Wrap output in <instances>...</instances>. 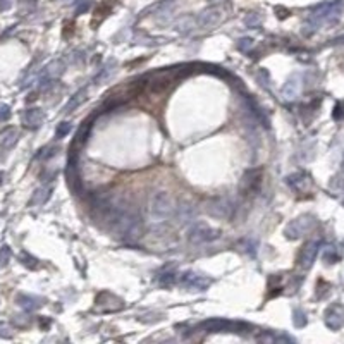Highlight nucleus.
Returning a JSON list of instances; mask_svg holds the SVG:
<instances>
[{"instance_id": "2f4dec72", "label": "nucleus", "mask_w": 344, "mask_h": 344, "mask_svg": "<svg viewBox=\"0 0 344 344\" xmlns=\"http://www.w3.org/2000/svg\"><path fill=\"white\" fill-rule=\"evenodd\" d=\"M332 117H334L336 121H339V119L344 117V102H339L338 105L334 107V112H332Z\"/></svg>"}, {"instance_id": "c85d7f7f", "label": "nucleus", "mask_w": 344, "mask_h": 344, "mask_svg": "<svg viewBox=\"0 0 344 344\" xmlns=\"http://www.w3.org/2000/svg\"><path fill=\"white\" fill-rule=\"evenodd\" d=\"M9 260H10V248L9 246H2V250H0V265L5 267L9 263Z\"/></svg>"}, {"instance_id": "6ab92c4d", "label": "nucleus", "mask_w": 344, "mask_h": 344, "mask_svg": "<svg viewBox=\"0 0 344 344\" xmlns=\"http://www.w3.org/2000/svg\"><path fill=\"white\" fill-rule=\"evenodd\" d=\"M17 303L22 310L26 312H35L42 306V300L40 298H35V296H28V294H19L17 296Z\"/></svg>"}, {"instance_id": "dca6fc26", "label": "nucleus", "mask_w": 344, "mask_h": 344, "mask_svg": "<svg viewBox=\"0 0 344 344\" xmlns=\"http://www.w3.org/2000/svg\"><path fill=\"white\" fill-rule=\"evenodd\" d=\"M24 124L28 126V128H31V129H38L40 126L43 124V119H45V114H43V110L42 108H38V107H31V108H28V110L24 112Z\"/></svg>"}, {"instance_id": "c756f323", "label": "nucleus", "mask_w": 344, "mask_h": 344, "mask_svg": "<svg viewBox=\"0 0 344 344\" xmlns=\"http://www.w3.org/2000/svg\"><path fill=\"white\" fill-rule=\"evenodd\" d=\"M91 7V0H78L76 2V14H85Z\"/></svg>"}, {"instance_id": "4468645a", "label": "nucleus", "mask_w": 344, "mask_h": 344, "mask_svg": "<svg viewBox=\"0 0 344 344\" xmlns=\"http://www.w3.org/2000/svg\"><path fill=\"white\" fill-rule=\"evenodd\" d=\"M287 184L296 193H306L312 186V179L306 172H294V174L287 175Z\"/></svg>"}, {"instance_id": "c9c22d12", "label": "nucleus", "mask_w": 344, "mask_h": 344, "mask_svg": "<svg viewBox=\"0 0 344 344\" xmlns=\"http://www.w3.org/2000/svg\"><path fill=\"white\" fill-rule=\"evenodd\" d=\"M10 7L9 0H0V10H7Z\"/></svg>"}, {"instance_id": "5701e85b", "label": "nucleus", "mask_w": 344, "mask_h": 344, "mask_svg": "<svg viewBox=\"0 0 344 344\" xmlns=\"http://www.w3.org/2000/svg\"><path fill=\"white\" fill-rule=\"evenodd\" d=\"M322 258H324L325 263L332 265V263H336V261L339 260V255H338V252H336L334 246H327V248L324 250V253H322Z\"/></svg>"}, {"instance_id": "f257e3e1", "label": "nucleus", "mask_w": 344, "mask_h": 344, "mask_svg": "<svg viewBox=\"0 0 344 344\" xmlns=\"http://www.w3.org/2000/svg\"><path fill=\"white\" fill-rule=\"evenodd\" d=\"M107 227L114 238L128 243H134L143 233L141 217L138 215V212L133 207H128L122 201H117L110 219H108Z\"/></svg>"}, {"instance_id": "a878e982", "label": "nucleus", "mask_w": 344, "mask_h": 344, "mask_svg": "<svg viewBox=\"0 0 344 344\" xmlns=\"http://www.w3.org/2000/svg\"><path fill=\"white\" fill-rule=\"evenodd\" d=\"M293 320H294V325H296V327H305L306 325V315L301 312V310H294Z\"/></svg>"}, {"instance_id": "f03ea898", "label": "nucleus", "mask_w": 344, "mask_h": 344, "mask_svg": "<svg viewBox=\"0 0 344 344\" xmlns=\"http://www.w3.org/2000/svg\"><path fill=\"white\" fill-rule=\"evenodd\" d=\"M344 12V0H332V2L320 3L319 7L312 10L308 21L305 22V35H313L317 29H320L324 24H336L341 19Z\"/></svg>"}, {"instance_id": "f8f14e48", "label": "nucleus", "mask_w": 344, "mask_h": 344, "mask_svg": "<svg viewBox=\"0 0 344 344\" xmlns=\"http://www.w3.org/2000/svg\"><path fill=\"white\" fill-rule=\"evenodd\" d=\"M261 186V171H250L241 179V191L243 194H257Z\"/></svg>"}, {"instance_id": "2eb2a0df", "label": "nucleus", "mask_w": 344, "mask_h": 344, "mask_svg": "<svg viewBox=\"0 0 344 344\" xmlns=\"http://www.w3.org/2000/svg\"><path fill=\"white\" fill-rule=\"evenodd\" d=\"M62 73H64V62H62V61H52L50 64L45 66V69L42 73V78H40V83H42V85L50 83V81H54L55 78L61 76Z\"/></svg>"}, {"instance_id": "a211bd4d", "label": "nucleus", "mask_w": 344, "mask_h": 344, "mask_svg": "<svg viewBox=\"0 0 344 344\" xmlns=\"http://www.w3.org/2000/svg\"><path fill=\"white\" fill-rule=\"evenodd\" d=\"M52 196V188L50 186H43V188H38L35 193H33L31 200H29V205L31 207H40V205H45Z\"/></svg>"}, {"instance_id": "cd10ccee", "label": "nucleus", "mask_w": 344, "mask_h": 344, "mask_svg": "<svg viewBox=\"0 0 344 344\" xmlns=\"http://www.w3.org/2000/svg\"><path fill=\"white\" fill-rule=\"evenodd\" d=\"M253 45H255V40H252V38H241L238 42V50L248 52V50H252Z\"/></svg>"}, {"instance_id": "9d476101", "label": "nucleus", "mask_w": 344, "mask_h": 344, "mask_svg": "<svg viewBox=\"0 0 344 344\" xmlns=\"http://www.w3.org/2000/svg\"><path fill=\"white\" fill-rule=\"evenodd\" d=\"M224 19V10L220 7H208L203 12L198 16L196 19V26L203 29H212L215 26L220 24V21Z\"/></svg>"}, {"instance_id": "f704fd0d", "label": "nucleus", "mask_w": 344, "mask_h": 344, "mask_svg": "<svg viewBox=\"0 0 344 344\" xmlns=\"http://www.w3.org/2000/svg\"><path fill=\"white\" fill-rule=\"evenodd\" d=\"M10 329H9V325H7L5 322H0V336L2 338H10Z\"/></svg>"}, {"instance_id": "393cba45", "label": "nucleus", "mask_w": 344, "mask_h": 344, "mask_svg": "<svg viewBox=\"0 0 344 344\" xmlns=\"http://www.w3.org/2000/svg\"><path fill=\"white\" fill-rule=\"evenodd\" d=\"M159 282H160V286H164V287L172 286V284L175 282V274L174 272H166V274H162L159 277Z\"/></svg>"}, {"instance_id": "72a5a7b5", "label": "nucleus", "mask_w": 344, "mask_h": 344, "mask_svg": "<svg viewBox=\"0 0 344 344\" xmlns=\"http://www.w3.org/2000/svg\"><path fill=\"white\" fill-rule=\"evenodd\" d=\"M112 73H114V69H112V66H107V67H103V69H102V73H100L98 76L95 78V81H103V80H105V78H108V76H110Z\"/></svg>"}, {"instance_id": "9b49d317", "label": "nucleus", "mask_w": 344, "mask_h": 344, "mask_svg": "<svg viewBox=\"0 0 344 344\" xmlns=\"http://www.w3.org/2000/svg\"><path fill=\"white\" fill-rule=\"evenodd\" d=\"M319 250H320V241H308L303 246L300 252V258H298L301 268H305V270L312 268V265L315 263L317 255H319Z\"/></svg>"}, {"instance_id": "1a4fd4ad", "label": "nucleus", "mask_w": 344, "mask_h": 344, "mask_svg": "<svg viewBox=\"0 0 344 344\" xmlns=\"http://www.w3.org/2000/svg\"><path fill=\"white\" fill-rule=\"evenodd\" d=\"M181 284L193 293H203L212 286V279L201 274H194V272H184L181 275Z\"/></svg>"}, {"instance_id": "39448f33", "label": "nucleus", "mask_w": 344, "mask_h": 344, "mask_svg": "<svg viewBox=\"0 0 344 344\" xmlns=\"http://www.w3.org/2000/svg\"><path fill=\"white\" fill-rule=\"evenodd\" d=\"M315 226L317 219L313 215H300L293 222L287 224L286 229H284V234H286L287 239H300L305 234H308Z\"/></svg>"}, {"instance_id": "473e14b6", "label": "nucleus", "mask_w": 344, "mask_h": 344, "mask_svg": "<svg viewBox=\"0 0 344 344\" xmlns=\"http://www.w3.org/2000/svg\"><path fill=\"white\" fill-rule=\"evenodd\" d=\"M10 117V107L5 105V103H0V122L7 121Z\"/></svg>"}, {"instance_id": "f3484780", "label": "nucleus", "mask_w": 344, "mask_h": 344, "mask_svg": "<svg viewBox=\"0 0 344 344\" xmlns=\"http://www.w3.org/2000/svg\"><path fill=\"white\" fill-rule=\"evenodd\" d=\"M301 91V76L294 74L291 80H287V83L282 88V96L286 100H294Z\"/></svg>"}, {"instance_id": "0eeeda50", "label": "nucleus", "mask_w": 344, "mask_h": 344, "mask_svg": "<svg viewBox=\"0 0 344 344\" xmlns=\"http://www.w3.org/2000/svg\"><path fill=\"white\" fill-rule=\"evenodd\" d=\"M205 212L210 217H215V219H231L234 212V205L229 198H214L205 205Z\"/></svg>"}, {"instance_id": "e433bc0d", "label": "nucleus", "mask_w": 344, "mask_h": 344, "mask_svg": "<svg viewBox=\"0 0 344 344\" xmlns=\"http://www.w3.org/2000/svg\"><path fill=\"white\" fill-rule=\"evenodd\" d=\"M2 181H3V172H0V184H2Z\"/></svg>"}, {"instance_id": "ddd939ff", "label": "nucleus", "mask_w": 344, "mask_h": 344, "mask_svg": "<svg viewBox=\"0 0 344 344\" xmlns=\"http://www.w3.org/2000/svg\"><path fill=\"white\" fill-rule=\"evenodd\" d=\"M325 325L331 331H339L344 325V310L341 305H331L325 310Z\"/></svg>"}, {"instance_id": "4c0bfd02", "label": "nucleus", "mask_w": 344, "mask_h": 344, "mask_svg": "<svg viewBox=\"0 0 344 344\" xmlns=\"http://www.w3.org/2000/svg\"><path fill=\"white\" fill-rule=\"evenodd\" d=\"M0 267H2V265H0Z\"/></svg>"}, {"instance_id": "7ed1b4c3", "label": "nucleus", "mask_w": 344, "mask_h": 344, "mask_svg": "<svg viewBox=\"0 0 344 344\" xmlns=\"http://www.w3.org/2000/svg\"><path fill=\"white\" fill-rule=\"evenodd\" d=\"M148 210H150V215L153 220L164 222V220H167L169 217L175 214V205L172 196L167 191H157L153 193Z\"/></svg>"}, {"instance_id": "6e6552de", "label": "nucleus", "mask_w": 344, "mask_h": 344, "mask_svg": "<svg viewBox=\"0 0 344 344\" xmlns=\"http://www.w3.org/2000/svg\"><path fill=\"white\" fill-rule=\"evenodd\" d=\"M181 76L177 69H167V71H159L157 74H153V80L148 81V86L153 93H162L166 89H169V86L174 83L177 78Z\"/></svg>"}, {"instance_id": "423d86ee", "label": "nucleus", "mask_w": 344, "mask_h": 344, "mask_svg": "<svg viewBox=\"0 0 344 344\" xmlns=\"http://www.w3.org/2000/svg\"><path fill=\"white\" fill-rule=\"evenodd\" d=\"M200 329L205 332H246L250 325L243 322H233L226 319H210L200 324Z\"/></svg>"}, {"instance_id": "bb28decb", "label": "nucleus", "mask_w": 344, "mask_h": 344, "mask_svg": "<svg viewBox=\"0 0 344 344\" xmlns=\"http://www.w3.org/2000/svg\"><path fill=\"white\" fill-rule=\"evenodd\" d=\"M73 129V126H71V122H61V124L57 126V131H55V134H57V138H64L69 134V131Z\"/></svg>"}, {"instance_id": "b1692460", "label": "nucleus", "mask_w": 344, "mask_h": 344, "mask_svg": "<svg viewBox=\"0 0 344 344\" xmlns=\"http://www.w3.org/2000/svg\"><path fill=\"white\" fill-rule=\"evenodd\" d=\"M260 22H261V19H260V16H258L257 12H250L248 16L245 17V24L248 26V28H258V26H260Z\"/></svg>"}, {"instance_id": "7c9ffc66", "label": "nucleus", "mask_w": 344, "mask_h": 344, "mask_svg": "<svg viewBox=\"0 0 344 344\" xmlns=\"http://www.w3.org/2000/svg\"><path fill=\"white\" fill-rule=\"evenodd\" d=\"M22 263H24L26 267H29V268H36V267H38V260H36L35 257L26 255V253H22Z\"/></svg>"}, {"instance_id": "20e7f679", "label": "nucleus", "mask_w": 344, "mask_h": 344, "mask_svg": "<svg viewBox=\"0 0 344 344\" xmlns=\"http://www.w3.org/2000/svg\"><path fill=\"white\" fill-rule=\"evenodd\" d=\"M219 238H220V231L203 222L193 224L188 231V241L191 245H207V243H212Z\"/></svg>"}, {"instance_id": "aec40b11", "label": "nucleus", "mask_w": 344, "mask_h": 344, "mask_svg": "<svg viewBox=\"0 0 344 344\" xmlns=\"http://www.w3.org/2000/svg\"><path fill=\"white\" fill-rule=\"evenodd\" d=\"M17 141V131L14 128L5 129L3 133H0V148L2 150H9L16 145Z\"/></svg>"}, {"instance_id": "4be33fe9", "label": "nucleus", "mask_w": 344, "mask_h": 344, "mask_svg": "<svg viewBox=\"0 0 344 344\" xmlns=\"http://www.w3.org/2000/svg\"><path fill=\"white\" fill-rule=\"evenodd\" d=\"M174 215L179 217V222L181 224H186V222H189V220H193L194 208L191 207V205H181V207H175Z\"/></svg>"}, {"instance_id": "412c9836", "label": "nucleus", "mask_w": 344, "mask_h": 344, "mask_svg": "<svg viewBox=\"0 0 344 344\" xmlns=\"http://www.w3.org/2000/svg\"><path fill=\"white\" fill-rule=\"evenodd\" d=\"M86 96H88V89H86V88H81L78 93H74V96L69 100V102H67V105L64 107V112H66V114H69V112L76 110V108L80 107L81 103H83L85 100H86Z\"/></svg>"}]
</instances>
